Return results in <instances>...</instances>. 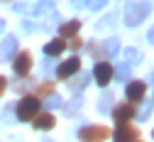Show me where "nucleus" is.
Masks as SVG:
<instances>
[{
  "label": "nucleus",
  "mask_w": 154,
  "mask_h": 142,
  "mask_svg": "<svg viewBox=\"0 0 154 142\" xmlns=\"http://www.w3.org/2000/svg\"><path fill=\"white\" fill-rule=\"evenodd\" d=\"M149 12H152V3H149V0L127 3V8H125V25H127V27H137L140 22H144V20H147Z\"/></svg>",
  "instance_id": "f257e3e1"
},
{
  "label": "nucleus",
  "mask_w": 154,
  "mask_h": 142,
  "mask_svg": "<svg viewBox=\"0 0 154 142\" xmlns=\"http://www.w3.org/2000/svg\"><path fill=\"white\" fill-rule=\"evenodd\" d=\"M39 108H42V103H39V98H37V96H25L20 103L15 106V110H17V120L29 123V120H34L37 115H39Z\"/></svg>",
  "instance_id": "f03ea898"
},
{
  "label": "nucleus",
  "mask_w": 154,
  "mask_h": 142,
  "mask_svg": "<svg viewBox=\"0 0 154 142\" xmlns=\"http://www.w3.org/2000/svg\"><path fill=\"white\" fill-rule=\"evenodd\" d=\"M112 132L105 125H86L79 130V140L81 142H103L105 137H110Z\"/></svg>",
  "instance_id": "7ed1b4c3"
},
{
  "label": "nucleus",
  "mask_w": 154,
  "mask_h": 142,
  "mask_svg": "<svg viewBox=\"0 0 154 142\" xmlns=\"http://www.w3.org/2000/svg\"><path fill=\"white\" fill-rule=\"evenodd\" d=\"M91 52H93V54H98V56H103V59H112L115 54L120 52V39H118V37L103 39V44H93Z\"/></svg>",
  "instance_id": "20e7f679"
},
{
  "label": "nucleus",
  "mask_w": 154,
  "mask_h": 142,
  "mask_svg": "<svg viewBox=\"0 0 154 142\" xmlns=\"http://www.w3.org/2000/svg\"><path fill=\"white\" fill-rule=\"evenodd\" d=\"M112 118H115V123H118V125L130 123L132 118H137L134 103H120V106H115V108H112Z\"/></svg>",
  "instance_id": "39448f33"
},
{
  "label": "nucleus",
  "mask_w": 154,
  "mask_h": 142,
  "mask_svg": "<svg viewBox=\"0 0 154 142\" xmlns=\"http://www.w3.org/2000/svg\"><path fill=\"white\" fill-rule=\"evenodd\" d=\"M93 78H95L98 86H108L112 81V66H110V62H98V64H95L93 66Z\"/></svg>",
  "instance_id": "423d86ee"
},
{
  "label": "nucleus",
  "mask_w": 154,
  "mask_h": 142,
  "mask_svg": "<svg viewBox=\"0 0 154 142\" xmlns=\"http://www.w3.org/2000/svg\"><path fill=\"white\" fill-rule=\"evenodd\" d=\"M137 137H140V130L134 125H130V123L118 125V130H115V135H112L115 142H137Z\"/></svg>",
  "instance_id": "0eeeda50"
},
{
  "label": "nucleus",
  "mask_w": 154,
  "mask_h": 142,
  "mask_svg": "<svg viewBox=\"0 0 154 142\" xmlns=\"http://www.w3.org/2000/svg\"><path fill=\"white\" fill-rule=\"evenodd\" d=\"M12 69H15L17 76H27L29 69H32V54H29V52L15 54V59H12Z\"/></svg>",
  "instance_id": "6e6552de"
},
{
  "label": "nucleus",
  "mask_w": 154,
  "mask_h": 142,
  "mask_svg": "<svg viewBox=\"0 0 154 142\" xmlns=\"http://www.w3.org/2000/svg\"><path fill=\"white\" fill-rule=\"evenodd\" d=\"M79 69H81V59H79V56H71V59H66V62L59 64L56 76H59V78H71V76L79 74Z\"/></svg>",
  "instance_id": "1a4fd4ad"
},
{
  "label": "nucleus",
  "mask_w": 154,
  "mask_h": 142,
  "mask_svg": "<svg viewBox=\"0 0 154 142\" xmlns=\"http://www.w3.org/2000/svg\"><path fill=\"white\" fill-rule=\"evenodd\" d=\"M144 93H147V84H142V81L127 84V91H125V96L130 98V103H140V100L144 98Z\"/></svg>",
  "instance_id": "9d476101"
},
{
  "label": "nucleus",
  "mask_w": 154,
  "mask_h": 142,
  "mask_svg": "<svg viewBox=\"0 0 154 142\" xmlns=\"http://www.w3.org/2000/svg\"><path fill=\"white\" fill-rule=\"evenodd\" d=\"M15 54H17V37H5L3 39V44H0V59L3 62H10V59H15Z\"/></svg>",
  "instance_id": "9b49d317"
},
{
  "label": "nucleus",
  "mask_w": 154,
  "mask_h": 142,
  "mask_svg": "<svg viewBox=\"0 0 154 142\" xmlns=\"http://www.w3.org/2000/svg\"><path fill=\"white\" fill-rule=\"evenodd\" d=\"M79 30H81V20H69V22L59 25V37L61 39H71V37H76Z\"/></svg>",
  "instance_id": "f8f14e48"
},
{
  "label": "nucleus",
  "mask_w": 154,
  "mask_h": 142,
  "mask_svg": "<svg viewBox=\"0 0 154 142\" xmlns=\"http://www.w3.org/2000/svg\"><path fill=\"white\" fill-rule=\"evenodd\" d=\"M32 125H34V130H51L56 125V120H54L51 113H42V115H37L32 120Z\"/></svg>",
  "instance_id": "ddd939ff"
},
{
  "label": "nucleus",
  "mask_w": 154,
  "mask_h": 142,
  "mask_svg": "<svg viewBox=\"0 0 154 142\" xmlns=\"http://www.w3.org/2000/svg\"><path fill=\"white\" fill-rule=\"evenodd\" d=\"M66 49V42L59 37V39H51V42L44 44V54L47 56H61V52Z\"/></svg>",
  "instance_id": "4468645a"
},
{
  "label": "nucleus",
  "mask_w": 154,
  "mask_h": 142,
  "mask_svg": "<svg viewBox=\"0 0 154 142\" xmlns=\"http://www.w3.org/2000/svg\"><path fill=\"white\" fill-rule=\"evenodd\" d=\"M122 59H125V64L127 66H134V64H140L142 62V52L140 49H134V47H127L122 52Z\"/></svg>",
  "instance_id": "2eb2a0df"
},
{
  "label": "nucleus",
  "mask_w": 154,
  "mask_h": 142,
  "mask_svg": "<svg viewBox=\"0 0 154 142\" xmlns=\"http://www.w3.org/2000/svg\"><path fill=\"white\" fill-rule=\"evenodd\" d=\"M66 84H69V88H71L73 93H79V91H83V88L88 86V76H86V74H81V76L66 78Z\"/></svg>",
  "instance_id": "dca6fc26"
},
{
  "label": "nucleus",
  "mask_w": 154,
  "mask_h": 142,
  "mask_svg": "<svg viewBox=\"0 0 154 142\" xmlns=\"http://www.w3.org/2000/svg\"><path fill=\"white\" fill-rule=\"evenodd\" d=\"M51 10H54V3H51V0H42V3L34 5L32 15H34V17H44V15H49Z\"/></svg>",
  "instance_id": "f3484780"
},
{
  "label": "nucleus",
  "mask_w": 154,
  "mask_h": 142,
  "mask_svg": "<svg viewBox=\"0 0 154 142\" xmlns=\"http://www.w3.org/2000/svg\"><path fill=\"white\" fill-rule=\"evenodd\" d=\"M61 106H64V100L56 96V93H51V96L44 98V108H47V110H56V108H61Z\"/></svg>",
  "instance_id": "a211bd4d"
},
{
  "label": "nucleus",
  "mask_w": 154,
  "mask_h": 142,
  "mask_svg": "<svg viewBox=\"0 0 154 142\" xmlns=\"http://www.w3.org/2000/svg\"><path fill=\"white\" fill-rule=\"evenodd\" d=\"M130 69H132V66L120 64L118 69H112V78H118V81H127V78H130Z\"/></svg>",
  "instance_id": "6ab92c4d"
},
{
  "label": "nucleus",
  "mask_w": 154,
  "mask_h": 142,
  "mask_svg": "<svg viewBox=\"0 0 154 142\" xmlns=\"http://www.w3.org/2000/svg\"><path fill=\"white\" fill-rule=\"evenodd\" d=\"M112 108V93H103V98L98 100V110L100 113H108Z\"/></svg>",
  "instance_id": "aec40b11"
},
{
  "label": "nucleus",
  "mask_w": 154,
  "mask_h": 142,
  "mask_svg": "<svg viewBox=\"0 0 154 142\" xmlns=\"http://www.w3.org/2000/svg\"><path fill=\"white\" fill-rule=\"evenodd\" d=\"M81 106H83V98H81V96H76V98L71 100V103L66 106V115H73V113H76V110H79Z\"/></svg>",
  "instance_id": "412c9836"
},
{
  "label": "nucleus",
  "mask_w": 154,
  "mask_h": 142,
  "mask_svg": "<svg viewBox=\"0 0 154 142\" xmlns=\"http://www.w3.org/2000/svg\"><path fill=\"white\" fill-rule=\"evenodd\" d=\"M51 93H54V84H51V81L37 86V96H51Z\"/></svg>",
  "instance_id": "4be33fe9"
},
{
  "label": "nucleus",
  "mask_w": 154,
  "mask_h": 142,
  "mask_svg": "<svg viewBox=\"0 0 154 142\" xmlns=\"http://www.w3.org/2000/svg\"><path fill=\"white\" fill-rule=\"evenodd\" d=\"M91 10H100V8H105L108 5V0H88V3H86Z\"/></svg>",
  "instance_id": "5701e85b"
},
{
  "label": "nucleus",
  "mask_w": 154,
  "mask_h": 142,
  "mask_svg": "<svg viewBox=\"0 0 154 142\" xmlns=\"http://www.w3.org/2000/svg\"><path fill=\"white\" fill-rule=\"evenodd\" d=\"M149 113H152V103H144L140 110V120H149Z\"/></svg>",
  "instance_id": "b1692460"
},
{
  "label": "nucleus",
  "mask_w": 154,
  "mask_h": 142,
  "mask_svg": "<svg viewBox=\"0 0 154 142\" xmlns=\"http://www.w3.org/2000/svg\"><path fill=\"white\" fill-rule=\"evenodd\" d=\"M71 39H73V42H66V47H71L73 52H76V49H81V39H79V37H71Z\"/></svg>",
  "instance_id": "393cba45"
},
{
  "label": "nucleus",
  "mask_w": 154,
  "mask_h": 142,
  "mask_svg": "<svg viewBox=\"0 0 154 142\" xmlns=\"http://www.w3.org/2000/svg\"><path fill=\"white\" fill-rule=\"evenodd\" d=\"M88 0H71V8H83Z\"/></svg>",
  "instance_id": "a878e982"
},
{
  "label": "nucleus",
  "mask_w": 154,
  "mask_h": 142,
  "mask_svg": "<svg viewBox=\"0 0 154 142\" xmlns=\"http://www.w3.org/2000/svg\"><path fill=\"white\" fill-rule=\"evenodd\" d=\"M5 88H8V81H5V76H0V96H3Z\"/></svg>",
  "instance_id": "bb28decb"
},
{
  "label": "nucleus",
  "mask_w": 154,
  "mask_h": 142,
  "mask_svg": "<svg viewBox=\"0 0 154 142\" xmlns=\"http://www.w3.org/2000/svg\"><path fill=\"white\" fill-rule=\"evenodd\" d=\"M147 39H149V44H154V27L147 32Z\"/></svg>",
  "instance_id": "cd10ccee"
},
{
  "label": "nucleus",
  "mask_w": 154,
  "mask_h": 142,
  "mask_svg": "<svg viewBox=\"0 0 154 142\" xmlns=\"http://www.w3.org/2000/svg\"><path fill=\"white\" fill-rule=\"evenodd\" d=\"M5 30V20H0V32H3Z\"/></svg>",
  "instance_id": "c85d7f7f"
},
{
  "label": "nucleus",
  "mask_w": 154,
  "mask_h": 142,
  "mask_svg": "<svg viewBox=\"0 0 154 142\" xmlns=\"http://www.w3.org/2000/svg\"><path fill=\"white\" fill-rule=\"evenodd\" d=\"M149 81H152V84H154V71H152V74H149Z\"/></svg>",
  "instance_id": "c756f323"
},
{
  "label": "nucleus",
  "mask_w": 154,
  "mask_h": 142,
  "mask_svg": "<svg viewBox=\"0 0 154 142\" xmlns=\"http://www.w3.org/2000/svg\"><path fill=\"white\" fill-rule=\"evenodd\" d=\"M44 142H51V140H44Z\"/></svg>",
  "instance_id": "7c9ffc66"
},
{
  "label": "nucleus",
  "mask_w": 154,
  "mask_h": 142,
  "mask_svg": "<svg viewBox=\"0 0 154 142\" xmlns=\"http://www.w3.org/2000/svg\"><path fill=\"white\" fill-rule=\"evenodd\" d=\"M51 3H54V0H51Z\"/></svg>",
  "instance_id": "2f4dec72"
},
{
  "label": "nucleus",
  "mask_w": 154,
  "mask_h": 142,
  "mask_svg": "<svg viewBox=\"0 0 154 142\" xmlns=\"http://www.w3.org/2000/svg\"><path fill=\"white\" fill-rule=\"evenodd\" d=\"M152 135H154V132H152Z\"/></svg>",
  "instance_id": "473e14b6"
}]
</instances>
